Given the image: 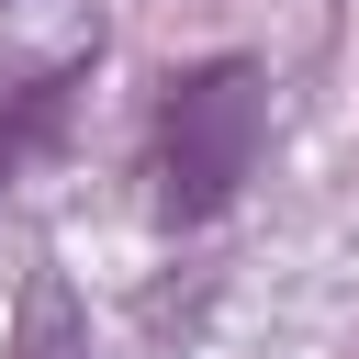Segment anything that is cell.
Masks as SVG:
<instances>
[{
	"label": "cell",
	"instance_id": "cell-1",
	"mask_svg": "<svg viewBox=\"0 0 359 359\" xmlns=\"http://www.w3.org/2000/svg\"><path fill=\"white\" fill-rule=\"evenodd\" d=\"M258 157H269V67L258 56L224 45V56H191V67L157 79V101H146V213H157V236L224 224L247 202Z\"/></svg>",
	"mask_w": 359,
	"mask_h": 359
},
{
	"label": "cell",
	"instance_id": "cell-2",
	"mask_svg": "<svg viewBox=\"0 0 359 359\" xmlns=\"http://www.w3.org/2000/svg\"><path fill=\"white\" fill-rule=\"evenodd\" d=\"M101 67V0H0V79Z\"/></svg>",
	"mask_w": 359,
	"mask_h": 359
},
{
	"label": "cell",
	"instance_id": "cell-3",
	"mask_svg": "<svg viewBox=\"0 0 359 359\" xmlns=\"http://www.w3.org/2000/svg\"><path fill=\"white\" fill-rule=\"evenodd\" d=\"M79 79L90 67H45V79H0V191L34 168V157H56V135H67V112H79Z\"/></svg>",
	"mask_w": 359,
	"mask_h": 359
},
{
	"label": "cell",
	"instance_id": "cell-4",
	"mask_svg": "<svg viewBox=\"0 0 359 359\" xmlns=\"http://www.w3.org/2000/svg\"><path fill=\"white\" fill-rule=\"evenodd\" d=\"M11 359H90V314H79V292H67L56 269H34V292H22V337H11Z\"/></svg>",
	"mask_w": 359,
	"mask_h": 359
}]
</instances>
